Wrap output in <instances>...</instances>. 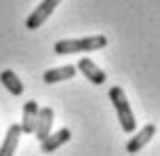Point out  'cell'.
<instances>
[{"label":"cell","instance_id":"cell-6","mask_svg":"<svg viewBox=\"0 0 160 156\" xmlns=\"http://www.w3.org/2000/svg\"><path fill=\"white\" fill-rule=\"evenodd\" d=\"M53 120H55V112H53V108H40V110H38V118H36V127H34L32 135H36V139L42 141L48 133H51Z\"/></svg>","mask_w":160,"mask_h":156},{"label":"cell","instance_id":"cell-2","mask_svg":"<svg viewBox=\"0 0 160 156\" xmlns=\"http://www.w3.org/2000/svg\"><path fill=\"white\" fill-rule=\"evenodd\" d=\"M108 95H110V101H112L114 110H116V114H118V123H120V127H122V131L133 133L135 131V124H137V118H135V114H133V108L128 103L124 91L120 89L118 84H114Z\"/></svg>","mask_w":160,"mask_h":156},{"label":"cell","instance_id":"cell-3","mask_svg":"<svg viewBox=\"0 0 160 156\" xmlns=\"http://www.w3.org/2000/svg\"><path fill=\"white\" fill-rule=\"evenodd\" d=\"M59 4H61V0H42L38 7L30 13V17L25 19V28L28 30H38L40 25H44V21L55 13V8Z\"/></svg>","mask_w":160,"mask_h":156},{"label":"cell","instance_id":"cell-7","mask_svg":"<svg viewBox=\"0 0 160 156\" xmlns=\"http://www.w3.org/2000/svg\"><path fill=\"white\" fill-rule=\"evenodd\" d=\"M76 68H78L80 72H82V76H84L87 80H91L93 84H103V82L108 80V74H105L101 68H97V63L91 61L88 57H82Z\"/></svg>","mask_w":160,"mask_h":156},{"label":"cell","instance_id":"cell-8","mask_svg":"<svg viewBox=\"0 0 160 156\" xmlns=\"http://www.w3.org/2000/svg\"><path fill=\"white\" fill-rule=\"evenodd\" d=\"M38 110H40V106H38V101H34V99H30V101L23 103V118H21L19 127H21V131L25 135H32L34 133L36 118H38Z\"/></svg>","mask_w":160,"mask_h":156},{"label":"cell","instance_id":"cell-4","mask_svg":"<svg viewBox=\"0 0 160 156\" xmlns=\"http://www.w3.org/2000/svg\"><path fill=\"white\" fill-rule=\"evenodd\" d=\"M154 135H156V127H154V124H145L143 129H139V131L127 141V152H128V154H137V152H141V150L152 141Z\"/></svg>","mask_w":160,"mask_h":156},{"label":"cell","instance_id":"cell-9","mask_svg":"<svg viewBox=\"0 0 160 156\" xmlns=\"http://www.w3.org/2000/svg\"><path fill=\"white\" fill-rule=\"evenodd\" d=\"M21 135H23L21 127H19V124H11L8 131H7V137H4L2 146H0V156H13V154H15Z\"/></svg>","mask_w":160,"mask_h":156},{"label":"cell","instance_id":"cell-10","mask_svg":"<svg viewBox=\"0 0 160 156\" xmlns=\"http://www.w3.org/2000/svg\"><path fill=\"white\" fill-rule=\"evenodd\" d=\"M78 72V68L76 66H61V68H51L47 70L44 74H42V80L44 84H55V82H61V80H70L74 78Z\"/></svg>","mask_w":160,"mask_h":156},{"label":"cell","instance_id":"cell-11","mask_svg":"<svg viewBox=\"0 0 160 156\" xmlns=\"http://www.w3.org/2000/svg\"><path fill=\"white\" fill-rule=\"evenodd\" d=\"M0 82L4 84V89H7L11 95H15V97L23 95V82L19 80V76H17L13 70H2V72H0Z\"/></svg>","mask_w":160,"mask_h":156},{"label":"cell","instance_id":"cell-1","mask_svg":"<svg viewBox=\"0 0 160 156\" xmlns=\"http://www.w3.org/2000/svg\"><path fill=\"white\" fill-rule=\"evenodd\" d=\"M108 44V38L103 34H95V36H84V38H74V40H59L55 42L57 55H74V53H87V51H101Z\"/></svg>","mask_w":160,"mask_h":156},{"label":"cell","instance_id":"cell-5","mask_svg":"<svg viewBox=\"0 0 160 156\" xmlns=\"http://www.w3.org/2000/svg\"><path fill=\"white\" fill-rule=\"evenodd\" d=\"M72 139V131L70 129H59L55 133H48L44 139L40 141V152H44V154H51V152H55L59 150L63 143Z\"/></svg>","mask_w":160,"mask_h":156}]
</instances>
